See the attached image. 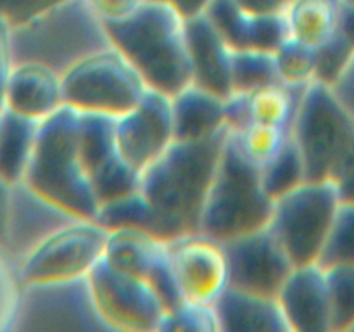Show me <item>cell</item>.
I'll use <instances>...</instances> for the list:
<instances>
[{
    "label": "cell",
    "instance_id": "cell-28",
    "mask_svg": "<svg viewBox=\"0 0 354 332\" xmlns=\"http://www.w3.org/2000/svg\"><path fill=\"white\" fill-rule=\"evenodd\" d=\"M261 180L266 194L277 201L287 192L306 182V169H304L303 156L299 147L294 142L292 135L289 137L282 151L277 154L273 161L261 168Z\"/></svg>",
    "mask_w": 354,
    "mask_h": 332
},
{
    "label": "cell",
    "instance_id": "cell-39",
    "mask_svg": "<svg viewBox=\"0 0 354 332\" xmlns=\"http://www.w3.org/2000/svg\"><path fill=\"white\" fill-rule=\"evenodd\" d=\"M93 12L100 17L102 23L118 21L130 16L145 0H86Z\"/></svg>",
    "mask_w": 354,
    "mask_h": 332
},
{
    "label": "cell",
    "instance_id": "cell-20",
    "mask_svg": "<svg viewBox=\"0 0 354 332\" xmlns=\"http://www.w3.org/2000/svg\"><path fill=\"white\" fill-rule=\"evenodd\" d=\"M64 106L61 76L37 62H17L10 69L3 107L35 121H44Z\"/></svg>",
    "mask_w": 354,
    "mask_h": 332
},
{
    "label": "cell",
    "instance_id": "cell-41",
    "mask_svg": "<svg viewBox=\"0 0 354 332\" xmlns=\"http://www.w3.org/2000/svg\"><path fill=\"white\" fill-rule=\"evenodd\" d=\"M12 54H10V26L0 19V104L3 106L7 80L12 69Z\"/></svg>",
    "mask_w": 354,
    "mask_h": 332
},
{
    "label": "cell",
    "instance_id": "cell-22",
    "mask_svg": "<svg viewBox=\"0 0 354 332\" xmlns=\"http://www.w3.org/2000/svg\"><path fill=\"white\" fill-rule=\"evenodd\" d=\"M175 140H206L228 130L225 123V99L190 83L171 97Z\"/></svg>",
    "mask_w": 354,
    "mask_h": 332
},
{
    "label": "cell",
    "instance_id": "cell-21",
    "mask_svg": "<svg viewBox=\"0 0 354 332\" xmlns=\"http://www.w3.org/2000/svg\"><path fill=\"white\" fill-rule=\"evenodd\" d=\"M220 332H290L277 297L228 287L214 303Z\"/></svg>",
    "mask_w": 354,
    "mask_h": 332
},
{
    "label": "cell",
    "instance_id": "cell-32",
    "mask_svg": "<svg viewBox=\"0 0 354 332\" xmlns=\"http://www.w3.org/2000/svg\"><path fill=\"white\" fill-rule=\"evenodd\" d=\"M318 263L322 266L354 265V204L341 203L330 237Z\"/></svg>",
    "mask_w": 354,
    "mask_h": 332
},
{
    "label": "cell",
    "instance_id": "cell-38",
    "mask_svg": "<svg viewBox=\"0 0 354 332\" xmlns=\"http://www.w3.org/2000/svg\"><path fill=\"white\" fill-rule=\"evenodd\" d=\"M330 182L337 189L339 199L344 204H354V140L332 175Z\"/></svg>",
    "mask_w": 354,
    "mask_h": 332
},
{
    "label": "cell",
    "instance_id": "cell-8",
    "mask_svg": "<svg viewBox=\"0 0 354 332\" xmlns=\"http://www.w3.org/2000/svg\"><path fill=\"white\" fill-rule=\"evenodd\" d=\"M61 83L66 106L111 118L133 109L149 90L137 69L113 45L68 69Z\"/></svg>",
    "mask_w": 354,
    "mask_h": 332
},
{
    "label": "cell",
    "instance_id": "cell-12",
    "mask_svg": "<svg viewBox=\"0 0 354 332\" xmlns=\"http://www.w3.org/2000/svg\"><path fill=\"white\" fill-rule=\"evenodd\" d=\"M116 118L80 113V152L99 208L137 192L140 173L118 152Z\"/></svg>",
    "mask_w": 354,
    "mask_h": 332
},
{
    "label": "cell",
    "instance_id": "cell-16",
    "mask_svg": "<svg viewBox=\"0 0 354 332\" xmlns=\"http://www.w3.org/2000/svg\"><path fill=\"white\" fill-rule=\"evenodd\" d=\"M76 220L83 218H76L69 211L62 210L61 206L31 189L26 182L10 185L3 249L10 259L19 265L45 239Z\"/></svg>",
    "mask_w": 354,
    "mask_h": 332
},
{
    "label": "cell",
    "instance_id": "cell-33",
    "mask_svg": "<svg viewBox=\"0 0 354 332\" xmlns=\"http://www.w3.org/2000/svg\"><path fill=\"white\" fill-rule=\"evenodd\" d=\"M161 332H220V322H218L214 304L194 303V301H183L175 310L168 311L162 317Z\"/></svg>",
    "mask_w": 354,
    "mask_h": 332
},
{
    "label": "cell",
    "instance_id": "cell-42",
    "mask_svg": "<svg viewBox=\"0 0 354 332\" xmlns=\"http://www.w3.org/2000/svg\"><path fill=\"white\" fill-rule=\"evenodd\" d=\"M332 90L339 97V100L344 104L346 109L354 116V54L342 75L337 78V82L332 85Z\"/></svg>",
    "mask_w": 354,
    "mask_h": 332
},
{
    "label": "cell",
    "instance_id": "cell-30",
    "mask_svg": "<svg viewBox=\"0 0 354 332\" xmlns=\"http://www.w3.org/2000/svg\"><path fill=\"white\" fill-rule=\"evenodd\" d=\"M324 268L330 297L332 332H351L354 327V265Z\"/></svg>",
    "mask_w": 354,
    "mask_h": 332
},
{
    "label": "cell",
    "instance_id": "cell-48",
    "mask_svg": "<svg viewBox=\"0 0 354 332\" xmlns=\"http://www.w3.org/2000/svg\"><path fill=\"white\" fill-rule=\"evenodd\" d=\"M158 2H166V0H158Z\"/></svg>",
    "mask_w": 354,
    "mask_h": 332
},
{
    "label": "cell",
    "instance_id": "cell-17",
    "mask_svg": "<svg viewBox=\"0 0 354 332\" xmlns=\"http://www.w3.org/2000/svg\"><path fill=\"white\" fill-rule=\"evenodd\" d=\"M277 299L290 332H332L327 275L320 263L294 266Z\"/></svg>",
    "mask_w": 354,
    "mask_h": 332
},
{
    "label": "cell",
    "instance_id": "cell-47",
    "mask_svg": "<svg viewBox=\"0 0 354 332\" xmlns=\"http://www.w3.org/2000/svg\"><path fill=\"white\" fill-rule=\"evenodd\" d=\"M344 2H349V3H354V0H344Z\"/></svg>",
    "mask_w": 354,
    "mask_h": 332
},
{
    "label": "cell",
    "instance_id": "cell-46",
    "mask_svg": "<svg viewBox=\"0 0 354 332\" xmlns=\"http://www.w3.org/2000/svg\"><path fill=\"white\" fill-rule=\"evenodd\" d=\"M3 120H6V107L0 104V133H2V128H3Z\"/></svg>",
    "mask_w": 354,
    "mask_h": 332
},
{
    "label": "cell",
    "instance_id": "cell-11",
    "mask_svg": "<svg viewBox=\"0 0 354 332\" xmlns=\"http://www.w3.org/2000/svg\"><path fill=\"white\" fill-rule=\"evenodd\" d=\"M88 280L97 310L111 331H159L166 311L147 280L113 268L104 258L88 273Z\"/></svg>",
    "mask_w": 354,
    "mask_h": 332
},
{
    "label": "cell",
    "instance_id": "cell-4",
    "mask_svg": "<svg viewBox=\"0 0 354 332\" xmlns=\"http://www.w3.org/2000/svg\"><path fill=\"white\" fill-rule=\"evenodd\" d=\"M106 26L86 0H64L21 26L10 28L12 62H37L59 76L111 47Z\"/></svg>",
    "mask_w": 354,
    "mask_h": 332
},
{
    "label": "cell",
    "instance_id": "cell-9",
    "mask_svg": "<svg viewBox=\"0 0 354 332\" xmlns=\"http://www.w3.org/2000/svg\"><path fill=\"white\" fill-rule=\"evenodd\" d=\"M111 332L97 310L88 275L21 286L12 332Z\"/></svg>",
    "mask_w": 354,
    "mask_h": 332
},
{
    "label": "cell",
    "instance_id": "cell-44",
    "mask_svg": "<svg viewBox=\"0 0 354 332\" xmlns=\"http://www.w3.org/2000/svg\"><path fill=\"white\" fill-rule=\"evenodd\" d=\"M9 196L10 185L0 180V246L6 244L7 234V216H9Z\"/></svg>",
    "mask_w": 354,
    "mask_h": 332
},
{
    "label": "cell",
    "instance_id": "cell-13",
    "mask_svg": "<svg viewBox=\"0 0 354 332\" xmlns=\"http://www.w3.org/2000/svg\"><path fill=\"white\" fill-rule=\"evenodd\" d=\"M114 138L121 158L144 172L175 142L171 97L149 89L133 109L116 118Z\"/></svg>",
    "mask_w": 354,
    "mask_h": 332
},
{
    "label": "cell",
    "instance_id": "cell-7",
    "mask_svg": "<svg viewBox=\"0 0 354 332\" xmlns=\"http://www.w3.org/2000/svg\"><path fill=\"white\" fill-rule=\"evenodd\" d=\"M339 206L334 183L310 180L275 201L268 227L294 266L320 261Z\"/></svg>",
    "mask_w": 354,
    "mask_h": 332
},
{
    "label": "cell",
    "instance_id": "cell-37",
    "mask_svg": "<svg viewBox=\"0 0 354 332\" xmlns=\"http://www.w3.org/2000/svg\"><path fill=\"white\" fill-rule=\"evenodd\" d=\"M251 121L248 93H232L225 99V123H227L228 131L237 133L244 130Z\"/></svg>",
    "mask_w": 354,
    "mask_h": 332
},
{
    "label": "cell",
    "instance_id": "cell-15",
    "mask_svg": "<svg viewBox=\"0 0 354 332\" xmlns=\"http://www.w3.org/2000/svg\"><path fill=\"white\" fill-rule=\"evenodd\" d=\"M223 244L230 265V287L259 296H279L294 263L272 228L265 227Z\"/></svg>",
    "mask_w": 354,
    "mask_h": 332
},
{
    "label": "cell",
    "instance_id": "cell-27",
    "mask_svg": "<svg viewBox=\"0 0 354 332\" xmlns=\"http://www.w3.org/2000/svg\"><path fill=\"white\" fill-rule=\"evenodd\" d=\"M279 82L280 78L273 52L234 50L232 54V93H251L261 86Z\"/></svg>",
    "mask_w": 354,
    "mask_h": 332
},
{
    "label": "cell",
    "instance_id": "cell-18",
    "mask_svg": "<svg viewBox=\"0 0 354 332\" xmlns=\"http://www.w3.org/2000/svg\"><path fill=\"white\" fill-rule=\"evenodd\" d=\"M187 45H189L192 83L216 95H232V54L211 17L206 12L185 19Z\"/></svg>",
    "mask_w": 354,
    "mask_h": 332
},
{
    "label": "cell",
    "instance_id": "cell-43",
    "mask_svg": "<svg viewBox=\"0 0 354 332\" xmlns=\"http://www.w3.org/2000/svg\"><path fill=\"white\" fill-rule=\"evenodd\" d=\"M183 19H190V17L201 16V14L207 12L211 3L214 0H166Z\"/></svg>",
    "mask_w": 354,
    "mask_h": 332
},
{
    "label": "cell",
    "instance_id": "cell-36",
    "mask_svg": "<svg viewBox=\"0 0 354 332\" xmlns=\"http://www.w3.org/2000/svg\"><path fill=\"white\" fill-rule=\"evenodd\" d=\"M61 2L64 0H0V19L16 28Z\"/></svg>",
    "mask_w": 354,
    "mask_h": 332
},
{
    "label": "cell",
    "instance_id": "cell-25",
    "mask_svg": "<svg viewBox=\"0 0 354 332\" xmlns=\"http://www.w3.org/2000/svg\"><path fill=\"white\" fill-rule=\"evenodd\" d=\"M40 121L6 109L0 133V180L9 185L23 182L33 154Z\"/></svg>",
    "mask_w": 354,
    "mask_h": 332
},
{
    "label": "cell",
    "instance_id": "cell-35",
    "mask_svg": "<svg viewBox=\"0 0 354 332\" xmlns=\"http://www.w3.org/2000/svg\"><path fill=\"white\" fill-rule=\"evenodd\" d=\"M354 54L353 45L348 38L339 31L330 42L317 48V66H315V80L332 86L346 69Z\"/></svg>",
    "mask_w": 354,
    "mask_h": 332
},
{
    "label": "cell",
    "instance_id": "cell-19",
    "mask_svg": "<svg viewBox=\"0 0 354 332\" xmlns=\"http://www.w3.org/2000/svg\"><path fill=\"white\" fill-rule=\"evenodd\" d=\"M206 14L232 50L275 52L289 37L286 16L251 14L241 9L234 0H214Z\"/></svg>",
    "mask_w": 354,
    "mask_h": 332
},
{
    "label": "cell",
    "instance_id": "cell-5",
    "mask_svg": "<svg viewBox=\"0 0 354 332\" xmlns=\"http://www.w3.org/2000/svg\"><path fill=\"white\" fill-rule=\"evenodd\" d=\"M275 201L266 194L261 168L242 154L228 131L204 204L201 232L221 242L268 227Z\"/></svg>",
    "mask_w": 354,
    "mask_h": 332
},
{
    "label": "cell",
    "instance_id": "cell-29",
    "mask_svg": "<svg viewBox=\"0 0 354 332\" xmlns=\"http://www.w3.org/2000/svg\"><path fill=\"white\" fill-rule=\"evenodd\" d=\"M234 137L242 154L256 166L263 168L270 161H273L287 144L290 137V128L251 121L244 130L234 133Z\"/></svg>",
    "mask_w": 354,
    "mask_h": 332
},
{
    "label": "cell",
    "instance_id": "cell-1",
    "mask_svg": "<svg viewBox=\"0 0 354 332\" xmlns=\"http://www.w3.org/2000/svg\"><path fill=\"white\" fill-rule=\"evenodd\" d=\"M228 130L206 140H175L140 173L138 194L151 210V235L171 242L201 232L207 190Z\"/></svg>",
    "mask_w": 354,
    "mask_h": 332
},
{
    "label": "cell",
    "instance_id": "cell-31",
    "mask_svg": "<svg viewBox=\"0 0 354 332\" xmlns=\"http://www.w3.org/2000/svg\"><path fill=\"white\" fill-rule=\"evenodd\" d=\"M275 64L279 78L283 85L306 86L315 80L317 50L292 37H287L277 47Z\"/></svg>",
    "mask_w": 354,
    "mask_h": 332
},
{
    "label": "cell",
    "instance_id": "cell-34",
    "mask_svg": "<svg viewBox=\"0 0 354 332\" xmlns=\"http://www.w3.org/2000/svg\"><path fill=\"white\" fill-rule=\"evenodd\" d=\"M17 265L0 246V332H12L21 296Z\"/></svg>",
    "mask_w": 354,
    "mask_h": 332
},
{
    "label": "cell",
    "instance_id": "cell-49",
    "mask_svg": "<svg viewBox=\"0 0 354 332\" xmlns=\"http://www.w3.org/2000/svg\"><path fill=\"white\" fill-rule=\"evenodd\" d=\"M351 332H354V327H353V331H351Z\"/></svg>",
    "mask_w": 354,
    "mask_h": 332
},
{
    "label": "cell",
    "instance_id": "cell-14",
    "mask_svg": "<svg viewBox=\"0 0 354 332\" xmlns=\"http://www.w3.org/2000/svg\"><path fill=\"white\" fill-rule=\"evenodd\" d=\"M166 246L176 282L187 301L214 304L230 287V265L221 241L197 232Z\"/></svg>",
    "mask_w": 354,
    "mask_h": 332
},
{
    "label": "cell",
    "instance_id": "cell-3",
    "mask_svg": "<svg viewBox=\"0 0 354 332\" xmlns=\"http://www.w3.org/2000/svg\"><path fill=\"white\" fill-rule=\"evenodd\" d=\"M26 182L76 218L97 220L99 203L80 152V113L62 106L40 121Z\"/></svg>",
    "mask_w": 354,
    "mask_h": 332
},
{
    "label": "cell",
    "instance_id": "cell-24",
    "mask_svg": "<svg viewBox=\"0 0 354 332\" xmlns=\"http://www.w3.org/2000/svg\"><path fill=\"white\" fill-rule=\"evenodd\" d=\"M344 0H296L286 14L289 37L320 48L339 33Z\"/></svg>",
    "mask_w": 354,
    "mask_h": 332
},
{
    "label": "cell",
    "instance_id": "cell-10",
    "mask_svg": "<svg viewBox=\"0 0 354 332\" xmlns=\"http://www.w3.org/2000/svg\"><path fill=\"white\" fill-rule=\"evenodd\" d=\"M107 234L97 220H76L45 239L17 265L21 284L88 275L104 258Z\"/></svg>",
    "mask_w": 354,
    "mask_h": 332
},
{
    "label": "cell",
    "instance_id": "cell-6",
    "mask_svg": "<svg viewBox=\"0 0 354 332\" xmlns=\"http://www.w3.org/2000/svg\"><path fill=\"white\" fill-rule=\"evenodd\" d=\"M290 135L299 147L310 182H330L354 140V116L332 86L313 80L301 95Z\"/></svg>",
    "mask_w": 354,
    "mask_h": 332
},
{
    "label": "cell",
    "instance_id": "cell-2",
    "mask_svg": "<svg viewBox=\"0 0 354 332\" xmlns=\"http://www.w3.org/2000/svg\"><path fill=\"white\" fill-rule=\"evenodd\" d=\"M104 26L147 89L173 97L192 83L185 19L168 2L145 0L130 16Z\"/></svg>",
    "mask_w": 354,
    "mask_h": 332
},
{
    "label": "cell",
    "instance_id": "cell-40",
    "mask_svg": "<svg viewBox=\"0 0 354 332\" xmlns=\"http://www.w3.org/2000/svg\"><path fill=\"white\" fill-rule=\"evenodd\" d=\"M241 9L258 16H286L296 0H234Z\"/></svg>",
    "mask_w": 354,
    "mask_h": 332
},
{
    "label": "cell",
    "instance_id": "cell-23",
    "mask_svg": "<svg viewBox=\"0 0 354 332\" xmlns=\"http://www.w3.org/2000/svg\"><path fill=\"white\" fill-rule=\"evenodd\" d=\"M165 251L166 242L147 232L137 228H116L107 234L104 259L120 272L147 280L149 273Z\"/></svg>",
    "mask_w": 354,
    "mask_h": 332
},
{
    "label": "cell",
    "instance_id": "cell-45",
    "mask_svg": "<svg viewBox=\"0 0 354 332\" xmlns=\"http://www.w3.org/2000/svg\"><path fill=\"white\" fill-rule=\"evenodd\" d=\"M339 31H341V33L348 38V42L353 45V48H354V3L342 2Z\"/></svg>",
    "mask_w": 354,
    "mask_h": 332
},
{
    "label": "cell",
    "instance_id": "cell-26",
    "mask_svg": "<svg viewBox=\"0 0 354 332\" xmlns=\"http://www.w3.org/2000/svg\"><path fill=\"white\" fill-rule=\"evenodd\" d=\"M303 90L304 86H289L279 82L248 93L251 120L290 128Z\"/></svg>",
    "mask_w": 354,
    "mask_h": 332
}]
</instances>
